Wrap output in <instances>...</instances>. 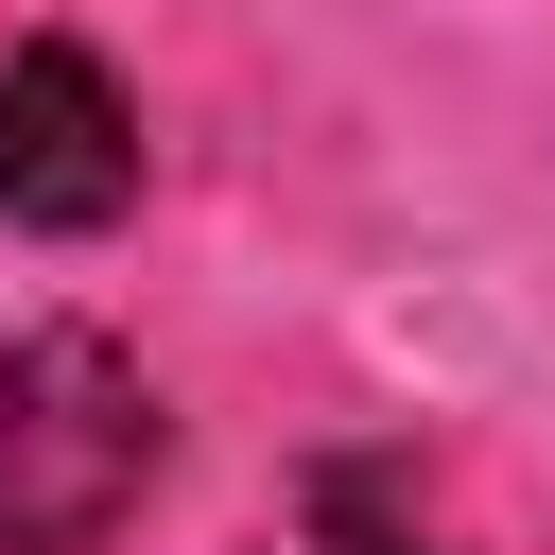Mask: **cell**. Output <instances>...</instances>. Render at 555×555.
<instances>
[{"label": "cell", "instance_id": "7a4b0ae2", "mask_svg": "<svg viewBox=\"0 0 555 555\" xmlns=\"http://www.w3.org/2000/svg\"><path fill=\"white\" fill-rule=\"evenodd\" d=\"M0 208L52 225V243L139 208V104H121V69L87 35H17L0 52Z\"/></svg>", "mask_w": 555, "mask_h": 555}, {"label": "cell", "instance_id": "3957f363", "mask_svg": "<svg viewBox=\"0 0 555 555\" xmlns=\"http://www.w3.org/2000/svg\"><path fill=\"white\" fill-rule=\"evenodd\" d=\"M278 555H434V538L399 520V486H382V468H330V486H312V520H295Z\"/></svg>", "mask_w": 555, "mask_h": 555}, {"label": "cell", "instance_id": "6da1fadb", "mask_svg": "<svg viewBox=\"0 0 555 555\" xmlns=\"http://www.w3.org/2000/svg\"><path fill=\"white\" fill-rule=\"evenodd\" d=\"M156 468H173V416L104 330H35L0 364V555H104Z\"/></svg>", "mask_w": 555, "mask_h": 555}]
</instances>
